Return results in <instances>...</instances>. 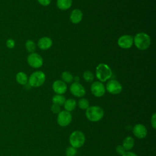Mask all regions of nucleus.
I'll return each mask as SVG.
<instances>
[{
	"instance_id": "obj_1",
	"label": "nucleus",
	"mask_w": 156,
	"mask_h": 156,
	"mask_svg": "<svg viewBox=\"0 0 156 156\" xmlns=\"http://www.w3.org/2000/svg\"><path fill=\"white\" fill-rule=\"evenodd\" d=\"M151 40L149 35L144 32H140L135 35L133 38V43L140 50L147 49L151 45Z\"/></svg>"
},
{
	"instance_id": "obj_2",
	"label": "nucleus",
	"mask_w": 156,
	"mask_h": 156,
	"mask_svg": "<svg viewBox=\"0 0 156 156\" xmlns=\"http://www.w3.org/2000/svg\"><path fill=\"white\" fill-rule=\"evenodd\" d=\"M104 115V110L101 107L97 105L89 106L85 111L86 118L91 122H98L101 120Z\"/></svg>"
},
{
	"instance_id": "obj_3",
	"label": "nucleus",
	"mask_w": 156,
	"mask_h": 156,
	"mask_svg": "<svg viewBox=\"0 0 156 156\" xmlns=\"http://www.w3.org/2000/svg\"><path fill=\"white\" fill-rule=\"evenodd\" d=\"M112 76L111 68L105 63L99 64L96 68V76L101 82H104Z\"/></svg>"
},
{
	"instance_id": "obj_4",
	"label": "nucleus",
	"mask_w": 156,
	"mask_h": 156,
	"mask_svg": "<svg viewBox=\"0 0 156 156\" xmlns=\"http://www.w3.org/2000/svg\"><path fill=\"white\" fill-rule=\"evenodd\" d=\"M69 142L71 146L76 149L81 147L85 142L84 133L80 130L73 131L69 136Z\"/></svg>"
},
{
	"instance_id": "obj_5",
	"label": "nucleus",
	"mask_w": 156,
	"mask_h": 156,
	"mask_svg": "<svg viewBox=\"0 0 156 156\" xmlns=\"http://www.w3.org/2000/svg\"><path fill=\"white\" fill-rule=\"evenodd\" d=\"M46 80L45 74L41 71H37L28 78V83L31 87H39L43 85Z\"/></svg>"
},
{
	"instance_id": "obj_6",
	"label": "nucleus",
	"mask_w": 156,
	"mask_h": 156,
	"mask_svg": "<svg viewBox=\"0 0 156 156\" xmlns=\"http://www.w3.org/2000/svg\"><path fill=\"white\" fill-rule=\"evenodd\" d=\"M27 62L29 65L33 68H39L43 64V58L40 54L36 52L30 53L27 56Z\"/></svg>"
},
{
	"instance_id": "obj_7",
	"label": "nucleus",
	"mask_w": 156,
	"mask_h": 156,
	"mask_svg": "<svg viewBox=\"0 0 156 156\" xmlns=\"http://www.w3.org/2000/svg\"><path fill=\"white\" fill-rule=\"evenodd\" d=\"M57 122L60 127L68 126L72 121V115L66 110H62L57 114Z\"/></svg>"
},
{
	"instance_id": "obj_8",
	"label": "nucleus",
	"mask_w": 156,
	"mask_h": 156,
	"mask_svg": "<svg viewBox=\"0 0 156 156\" xmlns=\"http://www.w3.org/2000/svg\"><path fill=\"white\" fill-rule=\"evenodd\" d=\"M122 90V87L119 82L116 80L112 79L109 80L105 87V90H107L109 93L112 94H119Z\"/></svg>"
},
{
	"instance_id": "obj_9",
	"label": "nucleus",
	"mask_w": 156,
	"mask_h": 156,
	"mask_svg": "<svg viewBox=\"0 0 156 156\" xmlns=\"http://www.w3.org/2000/svg\"><path fill=\"white\" fill-rule=\"evenodd\" d=\"M91 93L97 98L103 96L105 93V87L100 81H95L92 83L90 87Z\"/></svg>"
},
{
	"instance_id": "obj_10",
	"label": "nucleus",
	"mask_w": 156,
	"mask_h": 156,
	"mask_svg": "<svg viewBox=\"0 0 156 156\" xmlns=\"http://www.w3.org/2000/svg\"><path fill=\"white\" fill-rule=\"evenodd\" d=\"M71 93L77 98H82L86 93L85 88L79 82H73L69 87Z\"/></svg>"
},
{
	"instance_id": "obj_11",
	"label": "nucleus",
	"mask_w": 156,
	"mask_h": 156,
	"mask_svg": "<svg viewBox=\"0 0 156 156\" xmlns=\"http://www.w3.org/2000/svg\"><path fill=\"white\" fill-rule=\"evenodd\" d=\"M133 44V38L130 35H123L118 40V46L122 49H129Z\"/></svg>"
},
{
	"instance_id": "obj_12",
	"label": "nucleus",
	"mask_w": 156,
	"mask_h": 156,
	"mask_svg": "<svg viewBox=\"0 0 156 156\" xmlns=\"http://www.w3.org/2000/svg\"><path fill=\"white\" fill-rule=\"evenodd\" d=\"M133 134L139 139L144 138L147 134V130L144 125L136 124L133 127Z\"/></svg>"
},
{
	"instance_id": "obj_13",
	"label": "nucleus",
	"mask_w": 156,
	"mask_h": 156,
	"mask_svg": "<svg viewBox=\"0 0 156 156\" xmlns=\"http://www.w3.org/2000/svg\"><path fill=\"white\" fill-rule=\"evenodd\" d=\"M53 91L57 94H63L67 90V85L66 83L61 80H55L52 85Z\"/></svg>"
},
{
	"instance_id": "obj_14",
	"label": "nucleus",
	"mask_w": 156,
	"mask_h": 156,
	"mask_svg": "<svg viewBox=\"0 0 156 156\" xmlns=\"http://www.w3.org/2000/svg\"><path fill=\"white\" fill-rule=\"evenodd\" d=\"M52 44V40L48 37H43L40 38L38 41L37 45L40 49L47 50L49 49Z\"/></svg>"
},
{
	"instance_id": "obj_15",
	"label": "nucleus",
	"mask_w": 156,
	"mask_h": 156,
	"mask_svg": "<svg viewBox=\"0 0 156 156\" xmlns=\"http://www.w3.org/2000/svg\"><path fill=\"white\" fill-rule=\"evenodd\" d=\"M83 18V13L82 11L79 9H74L69 16L70 21L73 24H78L79 23Z\"/></svg>"
},
{
	"instance_id": "obj_16",
	"label": "nucleus",
	"mask_w": 156,
	"mask_h": 156,
	"mask_svg": "<svg viewBox=\"0 0 156 156\" xmlns=\"http://www.w3.org/2000/svg\"><path fill=\"white\" fill-rule=\"evenodd\" d=\"M134 145H135V140L130 136H126L124 139L122 144V146L124 147V148L126 149V151L131 150L133 147Z\"/></svg>"
},
{
	"instance_id": "obj_17",
	"label": "nucleus",
	"mask_w": 156,
	"mask_h": 156,
	"mask_svg": "<svg viewBox=\"0 0 156 156\" xmlns=\"http://www.w3.org/2000/svg\"><path fill=\"white\" fill-rule=\"evenodd\" d=\"M63 106H64L65 110L71 112L76 108L77 106V102L76 100L74 99H72V98L68 99H66L65 103L63 104Z\"/></svg>"
},
{
	"instance_id": "obj_18",
	"label": "nucleus",
	"mask_w": 156,
	"mask_h": 156,
	"mask_svg": "<svg viewBox=\"0 0 156 156\" xmlns=\"http://www.w3.org/2000/svg\"><path fill=\"white\" fill-rule=\"evenodd\" d=\"M72 0H57V6L62 10H68L72 5Z\"/></svg>"
},
{
	"instance_id": "obj_19",
	"label": "nucleus",
	"mask_w": 156,
	"mask_h": 156,
	"mask_svg": "<svg viewBox=\"0 0 156 156\" xmlns=\"http://www.w3.org/2000/svg\"><path fill=\"white\" fill-rule=\"evenodd\" d=\"M16 80L19 84L26 85L28 83V77L25 73L20 71L16 75Z\"/></svg>"
},
{
	"instance_id": "obj_20",
	"label": "nucleus",
	"mask_w": 156,
	"mask_h": 156,
	"mask_svg": "<svg viewBox=\"0 0 156 156\" xmlns=\"http://www.w3.org/2000/svg\"><path fill=\"white\" fill-rule=\"evenodd\" d=\"M66 101L65 97L63 94H55L52 98V102L53 104L58 105L60 106L63 105Z\"/></svg>"
},
{
	"instance_id": "obj_21",
	"label": "nucleus",
	"mask_w": 156,
	"mask_h": 156,
	"mask_svg": "<svg viewBox=\"0 0 156 156\" xmlns=\"http://www.w3.org/2000/svg\"><path fill=\"white\" fill-rule=\"evenodd\" d=\"M62 80L65 83H71L73 81V76L71 73L68 71H64L62 73L61 75Z\"/></svg>"
},
{
	"instance_id": "obj_22",
	"label": "nucleus",
	"mask_w": 156,
	"mask_h": 156,
	"mask_svg": "<svg viewBox=\"0 0 156 156\" xmlns=\"http://www.w3.org/2000/svg\"><path fill=\"white\" fill-rule=\"evenodd\" d=\"M25 47L27 51L30 53L35 52V51L36 49V44L35 42L32 40H27L26 41Z\"/></svg>"
},
{
	"instance_id": "obj_23",
	"label": "nucleus",
	"mask_w": 156,
	"mask_h": 156,
	"mask_svg": "<svg viewBox=\"0 0 156 156\" xmlns=\"http://www.w3.org/2000/svg\"><path fill=\"white\" fill-rule=\"evenodd\" d=\"M78 106L82 110H87L89 107V101L88 99L82 98L78 101Z\"/></svg>"
},
{
	"instance_id": "obj_24",
	"label": "nucleus",
	"mask_w": 156,
	"mask_h": 156,
	"mask_svg": "<svg viewBox=\"0 0 156 156\" xmlns=\"http://www.w3.org/2000/svg\"><path fill=\"white\" fill-rule=\"evenodd\" d=\"M83 79L88 82H91L94 79L93 74L90 71H88V70L85 71L83 72Z\"/></svg>"
},
{
	"instance_id": "obj_25",
	"label": "nucleus",
	"mask_w": 156,
	"mask_h": 156,
	"mask_svg": "<svg viewBox=\"0 0 156 156\" xmlns=\"http://www.w3.org/2000/svg\"><path fill=\"white\" fill-rule=\"evenodd\" d=\"M77 154V150L76 148L69 146L66 149L65 155L66 156H76Z\"/></svg>"
},
{
	"instance_id": "obj_26",
	"label": "nucleus",
	"mask_w": 156,
	"mask_h": 156,
	"mask_svg": "<svg viewBox=\"0 0 156 156\" xmlns=\"http://www.w3.org/2000/svg\"><path fill=\"white\" fill-rule=\"evenodd\" d=\"M51 110L53 113L58 114L61 111L60 106L55 104H52V105L51 107Z\"/></svg>"
},
{
	"instance_id": "obj_27",
	"label": "nucleus",
	"mask_w": 156,
	"mask_h": 156,
	"mask_svg": "<svg viewBox=\"0 0 156 156\" xmlns=\"http://www.w3.org/2000/svg\"><path fill=\"white\" fill-rule=\"evenodd\" d=\"M6 46L9 49H12L15 46V41L12 38H9L6 41Z\"/></svg>"
},
{
	"instance_id": "obj_28",
	"label": "nucleus",
	"mask_w": 156,
	"mask_h": 156,
	"mask_svg": "<svg viewBox=\"0 0 156 156\" xmlns=\"http://www.w3.org/2000/svg\"><path fill=\"white\" fill-rule=\"evenodd\" d=\"M116 153H118L119 155H123L126 152V149L124 148V147L121 145H118L116 147Z\"/></svg>"
},
{
	"instance_id": "obj_29",
	"label": "nucleus",
	"mask_w": 156,
	"mask_h": 156,
	"mask_svg": "<svg viewBox=\"0 0 156 156\" xmlns=\"http://www.w3.org/2000/svg\"><path fill=\"white\" fill-rule=\"evenodd\" d=\"M151 124L154 129H156V113H154L151 116Z\"/></svg>"
},
{
	"instance_id": "obj_30",
	"label": "nucleus",
	"mask_w": 156,
	"mask_h": 156,
	"mask_svg": "<svg viewBox=\"0 0 156 156\" xmlns=\"http://www.w3.org/2000/svg\"><path fill=\"white\" fill-rule=\"evenodd\" d=\"M38 2L43 5V6H47L50 4L51 0H37Z\"/></svg>"
},
{
	"instance_id": "obj_31",
	"label": "nucleus",
	"mask_w": 156,
	"mask_h": 156,
	"mask_svg": "<svg viewBox=\"0 0 156 156\" xmlns=\"http://www.w3.org/2000/svg\"><path fill=\"white\" fill-rule=\"evenodd\" d=\"M121 156H138L135 153L130 151H126L123 155Z\"/></svg>"
},
{
	"instance_id": "obj_32",
	"label": "nucleus",
	"mask_w": 156,
	"mask_h": 156,
	"mask_svg": "<svg viewBox=\"0 0 156 156\" xmlns=\"http://www.w3.org/2000/svg\"><path fill=\"white\" fill-rule=\"evenodd\" d=\"M73 79L75 80L76 82H79V81L80 80V77H79L78 76H76L74 77Z\"/></svg>"
}]
</instances>
